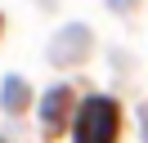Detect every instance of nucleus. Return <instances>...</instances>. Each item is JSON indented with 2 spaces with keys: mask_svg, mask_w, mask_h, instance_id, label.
<instances>
[{
  "mask_svg": "<svg viewBox=\"0 0 148 143\" xmlns=\"http://www.w3.org/2000/svg\"><path fill=\"white\" fill-rule=\"evenodd\" d=\"M117 103L112 98H85L81 112H76V143H117Z\"/></svg>",
  "mask_w": 148,
  "mask_h": 143,
  "instance_id": "obj_1",
  "label": "nucleus"
}]
</instances>
